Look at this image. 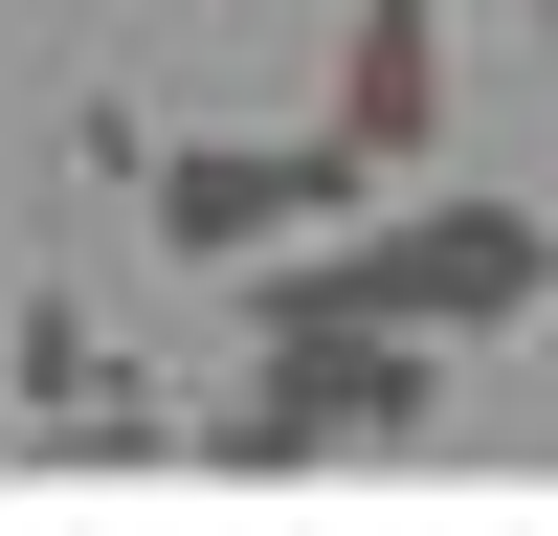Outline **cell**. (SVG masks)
Masks as SVG:
<instances>
[{"instance_id":"1","label":"cell","mask_w":558,"mask_h":536,"mask_svg":"<svg viewBox=\"0 0 558 536\" xmlns=\"http://www.w3.org/2000/svg\"><path fill=\"white\" fill-rule=\"evenodd\" d=\"M536 291H558V223L536 202H492V179H380L357 223H313V246H268V313H380V336H425V357H470V336H536Z\"/></svg>"},{"instance_id":"3","label":"cell","mask_w":558,"mask_h":536,"mask_svg":"<svg viewBox=\"0 0 558 536\" xmlns=\"http://www.w3.org/2000/svg\"><path fill=\"white\" fill-rule=\"evenodd\" d=\"M380 179L336 157V134H179L157 157V246L179 268H268V246H313V223H357Z\"/></svg>"},{"instance_id":"2","label":"cell","mask_w":558,"mask_h":536,"mask_svg":"<svg viewBox=\"0 0 558 536\" xmlns=\"http://www.w3.org/2000/svg\"><path fill=\"white\" fill-rule=\"evenodd\" d=\"M268 380H246V425H223V447H246V470H336V447H402V425H425V336H380V313H268Z\"/></svg>"}]
</instances>
